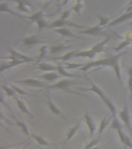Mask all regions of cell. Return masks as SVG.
I'll use <instances>...</instances> for the list:
<instances>
[{"mask_svg": "<svg viewBox=\"0 0 132 149\" xmlns=\"http://www.w3.org/2000/svg\"><path fill=\"white\" fill-rule=\"evenodd\" d=\"M127 51H124L120 54H115V55L110 56L109 58L100 59V60L95 61H90V62L85 63L84 66L80 68L83 72H87L90 68L94 67H99V66H108L113 68V72L115 73L116 77L118 79V81L120 82V86L123 87L122 82V76H121V72H120V58L124 56Z\"/></svg>", "mask_w": 132, "mask_h": 149, "instance_id": "6da1fadb", "label": "cell"}, {"mask_svg": "<svg viewBox=\"0 0 132 149\" xmlns=\"http://www.w3.org/2000/svg\"><path fill=\"white\" fill-rule=\"evenodd\" d=\"M79 85H83V83L82 82H79V81H76V80H71V79H62L60 80L58 82H56L54 84H52L50 86H48L46 87V89H60V90H65L68 91L69 93H76V94H78V95H80L82 96H84L86 97L85 95H83L82 94H79V93H76L75 92H73V91L68 90V88L70 87L71 86H79Z\"/></svg>", "mask_w": 132, "mask_h": 149, "instance_id": "7a4b0ae2", "label": "cell"}, {"mask_svg": "<svg viewBox=\"0 0 132 149\" xmlns=\"http://www.w3.org/2000/svg\"><path fill=\"white\" fill-rule=\"evenodd\" d=\"M119 117L123 121V123H124L125 127L132 134L131 123V114H130V109L127 101H125V104L124 106V107H123V109L119 112Z\"/></svg>", "mask_w": 132, "mask_h": 149, "instance_id": "3957f363", "label": "cell"}, {"mask_svg": "<svg viewBox=\"0 0 132 149\" xmlns=\"http://www.w3.org/2000/svg\"><path fill=\"white\" fill-rule=\"evenodd\" d=\"M63 26H72V27L75 28H79V29H87V27H86L85 26L80 25V24H77V23H73V22H70V21L67 20H63V19H57V20L54 21L53 23H51L49 24L48 28H61L63 27Z\"/></svg>", "mask_w": 132, "mask_h": 149, "instance_id": "277c9868", "label": "cell"}, {"mask_svg": "<svg viewBox=\"0 0 132 149\" xmlns=\"http://www.w3.org/2000/svg\"><path fill=\"white\" fill-rule=\"evenodd\" d=\"M9 51L10 53V56L9 57H6L5 59H9V60H14V61H25L26 62H30V61H33L34 59L32 58L31 57H29L27 55L23 54L17 52L14 49L12 48H9Z\"/></svg>", "mask_w": 132, "mask_h": 149, "instance_id": "5b68a950", "label": "cell"}, {"mask_svg": "<svg viewBox=\"0 0 132 149\" xmlns=\"http://www.w3.org/2000/svg\"><path fill=\"white\" fill-rule=\"evenodd\" d=\"M16 83L28 86H32V87H37V88H46L48 86L43 81L35 79H31V78L19 80V81H16Z\"/></svg>", "mask_w": 132, "mask_h": 149, "instance_id": "8992f818", "label": "cell"}, {"mask_svg": "<svg viewBox=\"0 0 132 149\" xmlns=\"http://www.w3.org/2000/svg\"><path fill=\"white\" fill-rule=\"evenodd\" d=\"M14 2L17 3V9L19 11L25 13H31L30 10L28 9V7H32V9H34V7L28 0H12Z\"/></svg>", "mask_w": 132, "mask_h": 149, "instance_id": "52a82bcc", "label": "cell"}, {"mask_svg": "<svg viewBox=\"0 0 132 149\" xmlns=\"http://www.w3.org/2000/svg\"><path fill=\"white\" fill-rule=\"evenodd\" d=\"M83 120H84V122H85V123L87 126L88 129H89L90 135V136H93V135L94 134L95 130H96V124H95L94 121L92 119V117L90 116V114L88 113L87 111L84 113Z\"/></svg>", "mask_w": 132, "mask_h": 149, "instance_id": "ba28073f", "label": "cell"}, {"mask_svg": "<svg viewBox=\"0 0 132 149\" xmlns=\"http://www.w3.org/2000/svg\"><path fill=\"white\" fill-rule=\"evenodd\" d=\"M118 134L120 142L122 143L124 147V149H127V148L132 149V141L127 135L125 134L123 130H118Z\"/></svg>", "mask_w": 132, "mask_h": 149, "instance_id": "9c48e42d", "label": "cell"}, {"mask_svg": "<svg viewBox=\"0 0 132 149\" xmlns=\"http://www.w3.org/2000/svg\"><path fill=\"white\" fill-rule=\"evenodd\" d=\"M90 83H91V86H90V88H79V90L80 91H89V92H93L95 94H97L98 96L100 97V99H103V98L105 96V93L103 92L101 88H100L99 86H97V85H95L94 83H93L92 81H90Z\"/></svg>", "mask_w": 132, "mask_h": 149, "instance_id": "30bf717a", "label": "cell"}, {"mask_svg": "<svg viewBox=\"0 0 132 149\" xmlns=\"http://www.w3.org/2000/svg\"><path fill=\"white\" fill-rule=\"evenodd\" d=\"M47 99H48V100H47L46 103H47V106H48L50 111L51 113H53V114H55V115H57V116L65 119V116L63 114L62 112L60 111V109H59V108H58V107H56L54 103H53V101L51 100L50 95H47Z\"/></svg>", "mask_w": 132, "mask_h": 149, "instance_id": "8fae6325", "label": "cell"}, {"mask_svg": "<svg viewBox=\"0 0 132 149\" xmlns=\"http://www.w3.org/2000/svg\"><path fill=\"white\" fill-rule=\"evenodd\" d=\"M25 63V61H14L11 60L8 61V62H2L0 65V72L2 73V72L6 71V70H8L11 68L16 67L17 65H22V64H24Z\"/></svg>", "mask_w": 132, "mask_h": 149, "instance_id": "7c38bea8", "label": "cell"}, {"mask_svg": "<svg viewBox=\"0 0 132 149\" xmlns=\"http://www.w3.org/2000/svg\"><path fill=\"white\" fill-rule=\"evenodd\" d=\"M132 18V11L129 13H126L123 14L120 16H119L118 19H115L114 20L111 21V23L108 24V26H113L118 25L121 23H124L125 21L128 20Z\"/></svg>", "mask_w": 132, "mask_h": 149, "instance_id": "4fadbf2b", "label": "cell"}, {"mask_svg": "<svg viewBox=\"0 0 132 149\" xmlns=\"http://www.w3.org/2000/svg\"><path fill=\"white\" fill-rule=\"evenodd\" d=\"M102 32V27H100L99 26L97 25L95 26H93V27H89L87 28V29H84L83 30H80V33H82V34H86V35H93V36H95V35L100 34V33Z\"/></svg>", "mask_w": 132, "mask_h": 149, "instance_id": "5bb4252c", "label": "cell"}, {"mask_svg": "<svg viewBox=\"0 0 132 149\" xmlns=\"http://www.w3.org/2000/svg\"><path fill=\"white\" fill-rule=\"evenodd\" d=\"M97 54L93 51L92 49L90 50H87V51H77L74 58H89V59H93L94 58Z\"/></svg>", "mask_w": 132, "mask_h": 149, "instance_id": "9a60e30c", "label": "cell"}, {"mask_svg": "<svg viewBox=\"0 0 132 149\" xmlns=\"http://www.w3.org/2000/svg\"><path fill=\"white\" fill-rule=\"evenodd\" d=\"M101 100L104 102V104L107 107L109 110L111 111L112 117H115L116 115H117V113H118V112H117V108H116V107L114 106V104H113V102H111V100H110L107 95H105Z\"/></svg>", "mask_w": 132, "mask_h": 149, "instance_id": "2e32d148", "label": "cell"}, {"mask_svg": "<svg viewBox=\"0 0 132 149\" xmlns=\"http://www.w3.org/2000/svg\"><path fill=\"white\" fill-rule=\"evenodd\" d=\"M54 32L58 33V34H60L61 36H63V37H73V38H80L79 37H77L76 34H74V33H72L71 30H69V29L65 27H61V28H56L54 30Z\"/></svg>", "mask_w": 132, "mask_h": 149, "instance_id": "e0dca14e", "label": "cell"}, {"mask_svg": "<svg viewBox=\"0 0 132 149\" xmlns=\"http://www.w3.org/2000/svg\"><path fill=\"white\" fill-rule=\"evenodd\" d=\"M14 99H15V101H16V104H17V106H18L19 109H20V111L23 112V113H25L26 115H28L30 117L33 119V115H32V113L30 111V109H28L27 107H26V105H25V103L22 101V100H20L17 97H15Z\"/></svg>", "mask_w": 132, "mask_h": 149, "instance_id": "ac0fdd59", "label": "cell"}, {"mask_svg": "<svg viewBox=\"0 0 132 149\" xmlns=\"http://www.w3.org/2000/svg\"><path fill=\"white\" fill-rule=\"evenodd\" d=\"M39 42H40V40L36 35L30 36V37H25L23 40V45H25V46H33V45L39 44Z\"/></svg>", "mask_w": 132, "mask_h": 149, "instance_id": "d6986e66", "label": "cell"}, {"mask_svg": "<svg viewBox=\"0 0 132 149\" xmlns=\"http://www.w3.org/2000/svg\"><path fill=\"white\" fill-rule=\"evenodd\" d=\"M57 72L61 76L67 77V78H74V79H80V78H81V76H79V75H76V74H71V73H69L68 72H67L65 70V68L61 64H58Z\"/></svg>", "mask_w": 132, "mask_h": 149, "instance_id": "ffe728a7", "label": "cell"}, {"mask_svg": "<svg viewBox=\"0 0 132 149\" xmlns=\"http://www.w3.org/2000/svg\"><path fill=\"white\" fill-rule=\"evenodd\" d=\"M43 79L46 80V81H49V82H52L53 81H56V79H60L61 75H60L59 73H56L54 72H47L46 74H43V75L40 76Z\"/></svg>", "mask_w": 132, "mask_h": 149, "instance_id": "44dd1931", "label": "cell"}, {"mask_svg": "<svg viewBox=\"0 0 132 149\" xmlns=\"http://www.w3.org/2000/svg\"><path fill=\"white\" fill-rule=\"evenodd\" d=\"M37 68L38 69L40 70V71H43V72H57V66L56 67L54 65H50V64H47V63H39L37 65Z\"/></svg>", "mask_w": 132, "mask_h": 149, "instance_id": "7402d4cb", "label": "cell"}, {"mask_svg": "<svg viewBox=\"0 0 132 149\" xmlns=\"http://www.w3.org/2000/svg\"><path fill=\"white\" fill-rule=\"evenodd\" d=\"M0 11L2 12V13H8L11 14V15L14 16H16V17H19V18L26 19V16H25V17L22 16L19 13H16V12L12 11V9H9L7 3H1V5H0Z\"/></svg>", "mask_w": 132, "mask_h": 149, "instance_id": "603a6c76", "label": "cell"}, {"mask_svg": "<svg viewBox=\"0 0 132 149\" xmlns=\"http://www.w3.org/2000/svg\"><path fill=\"white\" fill-rule=\"evenodd\" d=\"M30 137H32V139L35 140L36 141L42 146H50V145H54V144H51L50 142L44 139L43 137H42L40 135H38L36 134H31Z\"/></svg>", "mask_w": 132, "mask_h": 149, "instance_id": "cb8c5ba5", "label": "cell"}, {"mask_svg": "<svg viewBox=\"0 0 132 149\" xmlns=\"http://www.w3.org/2000/svg\"><path fill=\"white\" fill-rule=\"evenodd\" d=\"M15 120H16V123H15V125L17 126V127L20 129L21 131H22L26 137H30V130H29V127H27V125H26L24 122L19 120H17L16 118H15Z\"/></svg>", "mask_w": 132, "mask_h": 149, "instance_id": "d4e9b609", "label": "cell"}, {"mask_svg": "<svg viewBox=\"0 0 132 149\" xmlns=\"http://www.w3.org/2000/svg\"><path fill=\"white\" fill-rule=\"evenodd\" d=\"M80 123H77L75 126L72 127L68 130L67 134V138H66V141H65V144H67V142L69 141V140L71 139L72 137H74V134H76V133L77 132V130L80 129Z\"/></svg>", "mask_w": 132, "mask_h": 149, "instance_id": "484cf974", "label": "cell"}, {"mask_svg": "<svg viewBox=\"0 0 132 149\" xmlns=\"http://www.w3.org/2000/svg\"><path fill=\"white\" fill-rule=\"evenodd\" d=\"M110 40V37H107L105 40H102V41L99 42V43H97V44H95L94 46L93 47L92 50L94 51L96 54H98V53H100L103 50H104V47L105 46V44L107 43V42Z\"/></svg>", "mask_w": 132, "mask_h": 149, "instance_id": "4316f807", "label": "cell"}, {"mask_svg": "<svg viewBox=\"0 0 132 149\" xmlns=\"http://www.w3.org/2000/svg\"><path fill=\"white\" fill-rule=\"evenodd\" d=\"M111 120V116H108V117L104 116V118H103V120H101V122H100V123L99 129H98V134H101L102 133H103V131L105 130V128L107 127V125H108L109 123H110Z\"/></svg>", "mask_w": 132, "mask_h": 149, "instance_id": "83f0119b", "label": "cell"}, {"mask_svg": "<svg viewBox=\"0 0 132 149\" xmlns=\"http://www.w3.org/2000/svg\"><path fill=\"white\" fill-rule=\"evenodd\" d=\"M111 130H116L118 132V130H123L122 124L120 123V122L118 120V119L117 118V116L113 117L112 118V122L111 124Z\"/></svg>", "mask_w": 132, "mask_h": 149, "instance_id": "f1b7e54d", "label": "cell"}, {"mask_svg": "<svg viewBox=\"0 0 132 149\" xmlns=\"http://www.w3.org/2000/svg\"><path fill=\"white\" fill-rule=\"evenodd\" d=\"M26 19H30V21L32 22H36V23L37 21L40 20L42 19H43V10H41V11L36 12L30 16H26Z\"/></svg>", "mask_w": 132, "mask_h": 149, "instance_id": "f546056e", "label": "cell"}, {"mask_svg": "<svg viewBox=\"0 0 132 149\" xmlns=\"http://www.w3.org/2000/svg\"><path fill=\"white\" fill-rule=\"evenodd\" d=\"M69 47V46H64L62 44H59V45H55V46H52L50 48V52L51 54H57L60 53L61 51H63L67 50Z\"/></svg>", "mask_w": 132, "mask_h": 149, "instance_id": "4dcf8cb0", "label": "cell"}, {"mask_svg": "<svg viewBox=\"0 0 132 149\" xmlns=\"http://www.w3.org/2000/svg\"><path fill=\"white\" fill-rule=\"evenodd\" d=\"M2 90L4 91L5 93H6V95L7 96H9V97H16V93L15 92L13 88H12L11 86L10 87H8L6 86H4V85H2Z\"/></svg>", "mask_w": 132, "mask_h": 149, "instance_id": "1f68e13d", "label": "cell"}, {"mask_svg": "<svg viewBox=\"0 0 132 149\" xmlns=\"http://www.w3.org/2000/svg\"><path fill=\"white\" fill-rule=\"evenodd\" d=\"M76 52H77V51H76V50H75V51H69L68 53L65 54L64 55L62 56V57H60V58H54V59H60V60L63 61H67L70 60L71 58H74Z\"/></svg>", "mask_w": 132, "mask_h": 149, "instance_id": "d6a6232c", "label": "cell"}, {"mask_svg": "<svg viewBox=\"0 0 132 149\" xmlns=\"http://www.w3.org/2000/svg\"><path fill=\"white\" fill-rule=\"evenodd\" d=\"M85 64H77V63H70V62H65L64 66L65 68L67 70H72L76 69V68H81L84 66Z\"/></svg>", "mask_w": 132, "mask_h": 149, "instance_id": "836d02e7", "label": "cell"}, {"mask_svg": "<svg viewBox=\"0 0 132 149\" xmlns=\"http://www.w3.org/2000/svg\"><path fill=\"white\" fill-rule=\"evenodd\" d=\"M131 43V40L130 39L124 40V41L121 42L120 44H119L118 46H117L113 49H114V51H115L116 52H119L120 51H121V50H123L124 48H125L127 46H128Z\"/></svg>", "mask_w": 132, "mask_h": 149, "instance_id": "e575fe53", "label": "cell"}, {"mask_svg": "<svg viewBox=\"0 0 132 149\" xmlns=\"http://www.w3.org/2000/svg\"><path fill=\"white\" fill-rule=\"evenodd\" d=\"M11 87L13 88L14 90H15V92L16 93V94H18V95H31V96H34V97H36V95H32V94H30V93H26V92H25V91L23 90V89H21V88H19V87H18V86H14V85H12Z\"/></svg>", "mask_w": 132, "mask_h": 149, "instance_id": "d590c367", "label": "cell"}, {"mask_svg": "<svg viewBox=\"0 0 132 149\" xmlns=\"http://www.w3.org/2000/svg\"><path fill=\"white\" fill-rule=\"evenodd\" d=\"M100 141H101V138H100V137H97V138H96V139L92 140V141L89 142V143H88V144H87V145H86L83 149L93 148H94V147H96V145H97V144H99L100 142Z\"/></svg>", "mask_w": 132, "mask_h": 149, "instance_id": "8d00e7d4", "label": "cell"}, {"mask_svg": "<svg viewBox=\"0 0 132 149\" xmlns=\"http://www.w3.org/2000/svg\"><path fill=\"white\" fill-rule=\"evenodd\" d=\"M98 19H99V26L100 27H103L104 26L107 25V24H109V21L111 19V18H107V17H104V16H98Z\"/></svg>", "mask_w": 132, "mask_h": 149, "instance_id": "74e56055", "label": "cell"}, {"mask_svg": "<svg viewBox=\"0 0 132 149\" xmlns=\"http://www.w3.org/2000/svg\"><path fill=\"white\" fill-rule=\"evenodd\" d=\"M36 24H37V26H38V30H39V31L42 30H43L44 28L48 27V26H49L47 22H46L44 19H40V20L37 21Z\"/></svg>", "mask_w": 132, "mask_h": 149, "instance_id": "f35d334b", "label": "cell"}, {"mask_svg": "<svg viewBox=\"0 0 132 149\" xmlns=\"http://www.w3.org/2000/svg\"><path fill=\"white\" fill-rule=\"evenodd\" d=\"M82 8H83V5L80 3V0H77V3H76V4L75 5L74 7H73V9H72L71 10H73V11H75L76 13H80V9H82Z\"/></svg>", "mask_w": 132, "mask_h": 149, "instance_id": "ab89813d", "label": "cell"}, {"mask_svg": "<svg viewBox=\"0 0 132 149\" xmlns=\"http://www.w3.org/2000/svg\"><path fill=\"white\" fill-rule=\"evenodd\" d=\"M39 51H40V53H39V55L38 57L39 59H41L44 57V56L46 55V51H47V46L46 45H44V46H42L39 49Z\"/></svg>", "mask_w": 132, "mask_h": 149, "instance_id": "60d3db41", "label": "cell"}, {"mask_svg": "<svg viewBox=\"0 0 132 149\" xmlns=\"http://www.w3.org/2000/svg\"><path fill=\"white\" fill-rule=\"evenodd\" d=\"M127 86H128V89L130 92V100H132V76H128Z\"/></svg>", "mask_w": 132, "mask_h": 149, "instance_id": "b9f144b4", "label": "cell"}, {"mask_svg": "<svg viewBox=\"0 0 132 149\" xmlns=\"http://www.w3.org/2000/svg\"><path fill=\"white\" fill-rule=\"evenodd\" d=\"M71 9H69V10H66L62 13L61 15V17H60V19H63V20H66L68 19L69 16H70V13H71Z\"/></svg>", "mask_w": 132, "mask_h": 149, "instance_id": "7bdbcfd3", "label": "cell"}, {"mask_svg": "<svg viewBox=\"0 0 132 149\" xmlns=\"http://www.w3.org/2000/svg\"><path fill=\"white\" fill-rule=\"evenodd\" d=\"M132 6V0H130L129 3H128V6Z\"/></svg>", "mask_w": 132, "mask_h": 149, "instance_id": "ee69618b", "label": "cell"}, {"mask_svg": "<svg viewBox=\"0 0 132 149\" xmlns=\"http://www.w3.org/2000/svg\"><path fill=\"white\" fill-rule=\"evenodd\" d=\"M28 145H29V144H28L27 145H25V146L23 147V148H16V149H25V148H26V147H27Z\"/></svg>", "mask_w": 132, "mask_h": 149, "instance_id": "f6af8a7d", "label": "cell"}, {"mask_svg": "<svg viewBox=\"0 0 132 149\" xmlns=\"http://www.w3.org/2000/svg\"><path fill=\"white\" fill-rule=\"evenodd\" d=\"M91 149H100V148H99V147H94V148H93Z\"/></svg>", "mask_w": 132, "mask_h": 149, "instance_id": "bcb514c9", "label": "cell"}, {"mask_svg": "<svg viewBox=\"0 0 132 149\" xmlns=\"http://www.w3.org/2000/svg\"><path fill=\"white\" fill-rule=\"evenodd\" d=\"M130 25H131L132 26V22H130Z\"/></svg>", "mask_w": 132, "mask_h": 149, "instance_id": "7dc6e473", "label": "cell"}, {"mask_svg": "<svg viewBox=\"0 0 132 149\" xmlns=\"http://www.w3.org/2000/svg\"><path fill=\"white\" fill-rule=\"evenodd\" d=\"M130 40H131V43H132V38H131V39H130Z\"/></svg>", "mask_w": 132, "mask_h": 149, "instance_id": "c3c4849f", "label": "cell"}, {"mask_svg": "<svg viewBox=\"0 0 132 149\" xmlns=\"http://www.w3.org/2000/svg\"><path fill=\"white\" fill-rule=\"evenodd\" d=\"M43 1H48V0H43Z\"/></svg>", "mask_w": 132, "mask_h": 149, "instance_id": "681fc988", "label": "cell"}]
</instances>
